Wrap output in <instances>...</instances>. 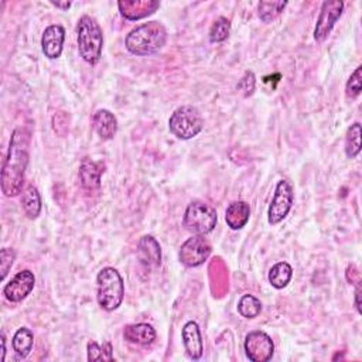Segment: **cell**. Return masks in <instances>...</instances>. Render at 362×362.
Here are the masks:
<instances>
[{"label": "cell", "mask_w": 362, "mask_h": 362, "mask_svg": "<svg viewBox=\"0 0 362 362\" xmlns=\"http://www.w3.org/2000/svg\"><path fill=\"white\" fill-rule=\"evenodd\" d=\"M30 135L26 129H15L2 170V190L6 197H17L23 191L24 173L28 164Z\"/></svg>", "instance_id": "obj_1"}, {"label": "cell", "mask_w": 362, "mask_h": 362, "mask_svg": "<svg viewBox=\"0 0 362 362\" xmlns=\"http://www.w3.org/2000/svg\"><path fill=\"white\" fill-rule=\"evenodd\" d=\"M166 27L159 21H149L132 30L126 36L125 46L131 54L144 57L158 53L166 44Z\"/></svg>", "instance_id": "obj_2"}, {"label": "cell", "mask_w": 362, "mask_h": 362, "mask_svg": "<svg viewBox=\"0 0 362 362\" xmlns=\"http://www.w3.org/2000/svg\"><path fill=\"white\" fill-rule=\"evenodd\" d=\"M78 51L85 63L95 66L102 55L104 33L95 19L82 16L78 23Z\"/></svg>", "instance_id": "obj_3"}, {"label": "cell", "mask_w": 362, "mask_h": 362, "mask_svg": "<svg viewBox=\"0 0 362 362\" xmlns=\"http://www.w3.org/2000/svg\"><path fill=\"white\" fill-rule=\"evenodd\" d=\"M98 303L106 312L116 310L124 301L125 285L122 276L113 267H104L97 276Z\"/></svg>", "instance_id": "obj_4"}, {"label": "cell", "mask_w": 362, "mask_h": 362, "mask_svg": "<svg viewBox=\"0 0 362 362\" xmlns=\"http://www.w3.org/2000/svg\"><path fill=\"white\" fill-rule=\"evenodd\" d=\"M170 132L180 140L196 137L204 128V119L200 111L193 105L180 106L169 120Z\"/></svg>", "instance_id": "obj_5"}, {"label": "cell", "mask_w": 362, "mask_h": 362, "mask_svg": "<svg viewBox=\"0 0 362 362\" xmlns=\"http://www.w3.org/2000/svg\"><path fill=\"white\" fill-rule=\"evenodd\" d=\"M217 221V211L213 207L201 201H194L186 209L183 225L191 234L205 235L216 228Z\"/></svg>", "instance_id": "obj_6"}, {"label": "cell", "mask_w": 362, "mask_h": 362, "mask_svg": "<svg viewBox=\"0 0 362 362\" xmlns=\"http://www.w3.org/2000/svg\"><path fill=\"white\" fill-rule=\"evenodd\" d=\"M293 201H294V193H293L292 183L289 180H280L276 186L274 200H272L267 211L269 224L278 225L279 222H282L290 213Z\"/></svg>", "instance_id": "obj_7"}, {"label": "cell", "mask_w": 362, "mask_h": 362, "mask_svg": "<svg viewBox=\"0 0 362 362\" xmlns=\"http://www.w3.org/2000/svg\"><path fill=\"white\" fill-rule=\"evenodd\" d=\"M213 252L211 244L208 239H205L202 235H196L193 238H189L186 242L181 245L180 249V260L187 267H197L201 266Z\"/></svg>", "instance_id": "obj_8"}, {"label": "cell", "mask_w": 362, "mask_h": 362, "mask_svg": "<svg viewBox=\"0 0 362 362\" xmlns=\"http://www.w3.org/2000/svg\"><path fill=\"white\" fill-rule=\"evenodd\" d=\"M344 10V3L341 0H330V2H324L321 6V12L314 28V39L317 41H324L331 30L334 28L336 23L340 20Z\"/></svg>", "instance_id": "obj_9"}, {"label": "cell", "mask_w": 362, "mask_h": 362, "mask_svg": "<svg viewBox=\"0 0 362 362\" xmlns=\"http://www.w3.org/2000/svg\"><path fill=\"white\" fill-rule=\"evenodd\" d=\"M245 352L254 362H267L274 356L275 345L263 331H252L245 339Z\"/></svg>", "instance_id": "obj_10"}, {"label": "cell", "mask_w": 362, "mask_h": 362, "mask_svg": "<svg viewBox=\"0 0 362 362\" xmlns=\"http://www.w3.org/2000/svg\"><path fill=\"white\" fill-rule=\"evenodd\" d=\"M35 283H36V278L33 275V272L21 270L5 286L3 294L9 301H12V303H19V301H23L30 293H32Z\"/></svg>", "instance_id": "obj_11"}, {"label": "cell", "mask_w": 362, "mask_h": 362, "mask_svg": "<svg viewBox=\"0 0 362 362\" xmlns=\"http://www.w3.org/2000/svg\"><path fill=\"white\" fill-rule=\"evenodd\" d=\"M64 40H66V30L63 26L53 24L47 27L41 37V48L44 55L50 59L61 57Z\"/></svg>", "instance_id": "obj_12"}, {"label": "cell", "mask_w": 362, "mask_h": 362, "mask_svg": "<svg viewBox=\"0 0 362 362\" xmlns=\"http://www.w3.org/2000/svg\"><path fill=\"white\" fill-rule=\"evenodd\" d=\"M120 15L128 20H140L150 15H153L159 8V2H152V0H126V2L117 3Z\"/></svg>", "instance_id": "obj_13"}, {"label": "cell", "mask_w": 362, "mask_h": 362, "mask_svg": "<svg viewBox=\"0 0 362 362\" xmlns=\"http://www.w3.org/2000/svg\"><path fill=\"white\" fill-rule=\"evenodd\" d=\"M181 337H183L187 355L191 359H200L204 352V343L198 324L196 321H189L181 331Z\"/></svg>", "instance_id": "obj_14"}, {"label": "cell", "mask_w": 362, "mask_h": 362, "mask_svg": "<svg viewBox=\"0 0 362 362\" xmlns=\"http://www.w3.org/2000/svg\"><path fill=\"white\" fill-rule=\"evenodd\" d=\"M137 256L144 266L149 267L159 266L162 262V249L158 240L150 235L143 236L139 242Z\"/></svg>", "instance_id": "obj_15"}, {"label": "cell", "mask_w": 362, "mask_h": 362, "mask_svg": "<svg viewBox=\"0 0 362 362\" xmlns=\"http://www.w3.org/2000/svg\"><path fill=\"white\" fill-rule=\"evenodd\" d=\"M124 337L126 341L137 345H150L155 343L158 334H156V330L150 324L139 323V324L126 325L124 330Z\"/></svg>", "instance_id": "obj_16"}, {"label": "cell", "mask_w": 362, "mask_h": 362, "mask_svg": "<svg viewBox=\"0 0 362 362\" xmlns=\"http://www.w3.org/2000/svg\"><path fill=\"white\" fill-rule=\"evenodd\" d=\"M104 173V164L85 159L79 167V180L85 190L94 191L101 187V175Z\"/></svg>", "instance_id": "obj_17"}, {"label": "cell", "mask_w": 362, "mask_h": 362, "mask_svg": "<svg viewBox=\"0 0 362 362\" xmlns=\"http://www.w3.org/2000/svg\"><path fill=\"white\" fill-rule=\"evenodd\" d=\"M251 217V208L249 204L245 201H235L229 204L225 211V221L228 227L234 231L242 229Z\"/></svg>", "instance_id": "obj_18"}, {"label": "cell", "mask_w": 362, "mask_h": 362, "mask_svg": "<svg viewBox=\"0 0 362 362\" xmlns=\"http://www.w3.org/2000/svg\"><path fill=\"white\" fill-rule=\"evenodd\" d=\"M93 126L101 139L111 140L117 132V120L112 112L99 109L93 117Z\"/></svg>", "instance_id": "obj_19"}, {"label": "cell", "mask_w": 362, "mask_h": 362, "mask_svg": "<svg viewBox=\"0 0 362 362\" xmlns=\"http://www.w3.org/2000/svg\"><path fill=\"white\" fill-rule=\"evenodd\" d=\"M21 207L24 214L30 220H36L40 216L41 211V198L39 194V190L35 186H27L23 190L21 196Z\"/></svg>", "instance_id": "obj_20"}, {"label": "cell", "mask_w": 362, "mask_h": 362, "mask_svg": "<svg viewBox=\"0 0 362 362\" xmlns=\"http://www.w3.org/2000/svg\"><path fill=\"white\" fill-rule=\"evenodd\" d=\"M293 276V269L287 262H279L272 266L269 272V282L275 289H285Z\"/></svg>", "instance_id": "obj_21"}, {"label": "cell", "mask_w": 362, "mask_h": 362, "mask_svg": "<svg viewBox=\"0 0 362 362\" xmlns=\"http://www.w3.org/2000/svg\"><path fill=\"white\" fill-rule=\"evenodd\" d=\"M13 350L16 351V354L21 358H26L30 351L33 350V344H35V336L32 331L26 327H21L16 331V334L13 336Z\"/></svg>", "instance_id": "obj_22"}, {"label": "cell", "mask_w": 362, "mask_h": 362, "mask_svg": "<svg viewBox=\"0 0 362 362\" xmlns=\"http://www.w3.org/2000/svg\"><path fill=\"white\" fill-rule=\"evenodd\" d=\"M239 314L245 318H255L262 312L260 300L252 294H244L238 303Z\"/></svg>", "instance_id": "obj_23"}, {"label": "cell", "mask_w": 362, "mask_h": 362, "mask_svg": "<svg viewBox=\"0 0 362 362\" xmlns=\"http://www.w3.org/2000/svg\"><path fill=\"white\" fill-rule=\"evenodd\" d=\"M361 124H354L351 125V128L347 132V137H345V153L350 159H354L359 155L361 152Z\"/></svg>", "instance_id": "obj_24"}, {"label": "cell", "mask_w": 362, "mask_h": 362, "mask_svg": "<svg viewBox=\"0 0 362 362\" xmlns=\"http://www.w3.org/2000/svg\"><path fill=\"white\" fill-rule=\"evenodd\" d=\"M231 33V21L227 17H218L209 30V41L211 43H222L229 37Z\"/></svg>", "instance_id": "obj_25"}, {"label": "cell", "mask_w": 362, "mask_h": 362, "mask_svg": "<svg viewBox=\"0 0 362 362\" xmlns=\"http://www.w3.org/2000/svg\"><path fill=\"white\" fill-rule=\"evenodd\" d=\"M286 6H287L286 2H260L259 17L265 23L274 21L278 16H280V13Z\"/></svg>", "instance_id": "obj_26"}, {"label": "cell", "mask_w": 362, "mask_h": 362, "mask_svg": "<svg viewBox=\"0 0 362 362\" xmlns=\"http://www.w3.org/2000/svg\"><path fill=\"white\" fill-rule=\"evenodd\" d=\"M361 73H362V67L359 66L354 73L350 77L348 82H347V86H345V94L350 99H355L359 94H361V89H362V77H361Z\"/></svg>", "instance_id": "obj_27"}, {"label": "cell", "mask_w": 362, "mask_h": 362, "mask_svg": "<svg viewBox=\"0 0 362 362\" xmlns=\"http://www.w3.org/2000/svg\"><path fill=\"white\" fill-rule=\"evenodd\" d=\"M16 259V252L12 248H5L0 252V272H2V275H0V279L5 280L9 270L12 269L13 263Z\"/></svg>", "instance_id": "obj_28"}, {"label": "cell", "mask_w": 362, "mask_h": 362, "mask_svg": "<svg viewBox=\"0 0 362 362\" xmlns=\"http://www.w3.org/2000/svg\"><path fill=\"white\" fill-rule=\"evenodd\" d=\"M255 85H256V78L255 74L252 71H247L244 74V77L240 78V81L238 82L236 88L240 94H242L245 98L251 97L255 90Z\"/></svg>", "instance_id": "obj_29"}, {"label": "cell", "mask_w": 362, "mask_h": 362, "mask_svg": "<svg viewBox=\"0 0 362 362\" xmlns=\"http://www.w3.org/2000/svg\"><path fill=\"white\" fill-rule=\"evenodd\" d=\"M88 361L95 362V361H105L104 358V350L97 344L95 341L88 343Z\"/></svg>", "instance_id": "obj_30"}, {"label": "cell", "mask_w": 362, "mask_h": 362, "mask_svg": "<svg viewBox=\"0 0 362 362\" xmlns=\"http://www.w3.org/2000/svg\"><path fill=\"white\" fill-rule=\"evenodd\" d=\"M102 350H104V358H105V361H113L111 343H105V344L102 345Z\"/></svg>", "instance_id": "obj_31"}, {"label": "cell", "mask_w": 362, "mask_h": 362, "mask_svg": "<svg viewBox=\"0 0 362 362\" xmlns=\"http://www.w3.org/2000/svg\"><path fill=\"white\" fill-rule=\"evenodd\" d=\"M355 307H356V312L361 314V285L356 283V290H355Z\"/></svg>", "instance_id": "obj_32"}, {"label": "cell", "mask_w": 362, "mask_h": 362, "mask_svg": "<svg viewBox=\"0 0 362 362\" xmlns=\"http://www.w3.org/2000/svg\"><path fill=\"white\" fill-rule=\"evenodd\" d=\"M51 5L55 6V8L63 9V10H67V9L71 8V3H70V2H67V3H55V2H51Z\"/></svg>", "instance_id": "obj_33"}, {"label": "cell", "mask_w": 362, "mask_h": 362, "mask_svg": "<svg viewBox=\"0 0 362 362\" xmlns=\"http://www.w3.org/2000/svg\"><path fill=\"white\" fill-rule=\"evenodd\" d=\"M2 344H3V351H2V361H5V355H6V339H5V334H2Z\"/></svg>", "instance_id": "obj_34"}]
</instances>
